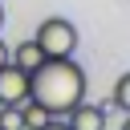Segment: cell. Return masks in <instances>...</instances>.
I'll return each instance as SVG.
<instances>
[{
  "label": "cell",
  "instance_id": "obj_7",
  "mask_svg": "<svg viewBox=\"0 0 130 130\" xmlns=\"http://www.w3.org/2000/svg\"><path fill=\"white\" fill-rule=\"evenodd\" d=\"M0 130H24L20 106H0Z\"/></svg>",
  "mask_w": 130,
  "mask_h": 130
},
{
  "label": "cell",
  "instance_id": "obj_9",
  "mask_svg": "<svg viewBox=\"0 0 130 130\" xmlns=\"http://www.w3.org/2000/svg\"><path fill=\"white\" fill-rule=\"evenodd\" d=\"M41 130H69V126H65V118H49V122H45Z\"/></svg>",
  "mask_w": 130,
  "mask_h": 130
},
{
  "label": "cell",
  "instance_id": "obj_1",
  "mask_svg": "<svg viewBox=\"0 0 130 130\" xmlns=\"http://www.w3.org/2000/svg\"><path fill=\"white\" fill-rule=\"evenodd\" d=\"M28 98H37L53 118H65V110L85 98V69L73 57H45L28 73Z\"/></svg>",
  "mask_w": 130,
  "mask_h": 130
},
{
  "label": "cell",
  "instance_id": "obj_3",
  "mask_svg": "<svg viewBox=\"0 0 130 130\" xmlns=\"http://www.w3.org/2000/svg\"><path fill=\"white\" fill-rule=\"evenodd\" d=\"M28 98V69L20 65H0V106H20Z\"/></svg>",
  "mask_w": 130,
  "mask_h": 130
},
{
  "label": "cell",
  "instance_id": "obj_2",
  "mask_svg": "<svg viewBox=\"0 0 130 130\" xmlns=\"http://www.w3.org/2000/svg\"><path fill=\"white\" fill-rule=\"evenodd\" d=\"M32 41L41 45L45 57H73V49H77L81 37H77L73 20H65V16H49V20H41V28H37Z\"/></svg>",
  "mask_w": 130,
  "mask_h": 130
},
{
  "label": "cell",
  "instance_id": "obj_12",
  "mask_svg": "<svg viewBox=\"0 0 130 130\" xmlns=\"http://www.w3.org/2000/svg\"><path fill=\"white\" fill-rule=\"evenodd\" d=\"M0 24H4V4H0Z\"/></svg>",
  "mask_w": 130,
  "mask_h": 130
},
{
  "label": "cell",
  "instance_id": "obj_10",
  "mask_svg": "<svg viewBox=\"0 0 130 130\" xmlns=\"http://www.w3.org/2000/svg\"><path fill=\"white\" fill-rule=\"evenodd\" d=\"M8 53H12V49H8L4 41H0V65H8Z\"/></svg>",
  "mask_w": 130,
  "mask_h": 130
},
{
  "label": "cell",
  "instance_id": "obj_11",
  "mask_svg": "<svg viewBox=\"0 0 130 130\" xmlns=\"http://www.w3.org/2000/svg\"><path fill=\"white\" fill-rule=\"evenodd\" d=\"M122 130H130V114H126V118H122Z\"/></svg>",
  "mask_w": 130,
  "mask_h": 130
},
{
  "label": "cell",
  "instance_id": "obj_4",
  "mask_svg": "<svg viewBox=\"0 0 130 130\" xmlns=\"http://www.w3.org/2000/svg\"><path fill=\"white\" fill-rule=\"evenodd\" d=\"M65 126H69V130H106V110L81 98L77 106L65 110Z\"/></svg>",
  "mask_w": 130,
  "mask_h": 130
},
{
  "label": "cell",
  "instance_id": "obj_8",
  "mask_svg": "<svg viewBox=\"0 0 130 130\" xmlns=\"http://www.w3.org/2000/svg\"><path fill=\"white\" fill-rule=\"evenodd\" d=\"M114 106L130 114V73H122V77H118V85H114Z\"/></svg>",
  "mask_w": 130,
  "mask_h": 130
},
{
  "label": "cell",
  "instance_id": "obj_6",
  "mask_svg": "<svg viewBox=\"0 0 130 130\" xmlns=\"http://www.w3.org/2000/svg\"><path fill=\"white\" fill-rule=\"evenodd\" d=\"M49 118H53V114H49L37 98H24V102H20V122H24V130H41Z\"/></svg>",
  "mask_w": 130,
  "mask_h": 130
},
{
  "label": "cell",
  "instance_id": "obj_5",
  "mask_svg": "<svg viewBox=\"0 0 130 130\" xmlns=\"http://www.w3.org/2000/svg\"><path fill=\"white\" fill-rule=\"evenodd\" d=\"M8 61H12V65H20V69H28V73H32V69H37V65H41V61H45V53H41V45H37V41H32V37H28V41H20V45H16V49H12V53H8Z\"/></svg>",
  "mask_w": 130,
  "mask_h": 130
}]
</instances>
